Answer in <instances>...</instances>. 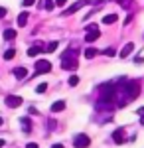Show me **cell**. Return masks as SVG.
<instances>
[{
  "label": "cell",
  "instance_id": "30",
  "mask_svg": "<svg viewBox=\"0 0 144 148\" xmlns=\"http://www.w3.org/2000/svg\"><path fill=\"white\" fill-rule=\"evenodd\" d=\"M2 146H4V140H2V138H0V148H2Z\"/></svg>",
  "mask_w": 144,
  "mask_h": 148
},
{
  "label": "cell",
  "instance_id": "1",
  "mask_svg": "<svg viewBox=\"0 0 144 148\" xmlns=\"http://www.w3.org/2000/svg\"><path fill=\"white\" fill-rule=\"evenodd\" d=\"M140 95V83L138 81H126V83H117V107H124L130 101H134Z\"/></svg>",
  "mask_w": 144,
  "mask_h": 148
},
{
  "label": "cell",
  "instance_id": "21",
  "mask_svg": "<svg viewBox=\"0 0 144 148\" xmlns=\"http://www.w3.org/2000/svg\"><path fill=\"white\" fill-rule=\"evenodd\" d=\"M119 4H121L122 8H130V4H132V0H119Z\"/></svg>",
  "mask_w": 144,
  "mask_h": 148
},
{
  "label": "cell",
  "instance_id": "5",
  "mask_svg": "<svg viewBox=\"0 0 144 148\" xmlns=\"http://www.w3.org/2000/svg\"><path fill=\"white\" fill-rule=\"evenodd\" d=\"M36 73H49L51 71V63L47 61V59H40V61H36Z\"/></svg>",
  "mask_w": 144,
  "mask_h": 148
},
{
  "label": "cell",
  "instance_id": "29",
  "mask_svg": "<svg viewBox=\"0 0 144 148\" xmlns=\"http://www.w3.org/2000/svg\"><path fill=\"white\" fill-rule=\"evenodd\" d=\"M140 125H144V114H142V116H140Z\"/></svg>",
  "mask_w": 144,
  "mask_h": 148
},
{
  "label": "cell",
  "instance_id": "26",
  "mask_svg": "<svg viewBox=\"0 0 144 148\" xmlns=\"http://www.w3.org/2000/svg\"><path fill=\"white\" fill-rule=\"evenodd\" d=\"M36 0H24V6H32Z\"/></svg>",
  "mask_w": 144,
  "mask_h": 148
},
{
  "label": "cell",
  "instance_id": "23",
  "mask_svg": "<svg viewBox=\"0 0 144 148\" xmlns=\"http://www.w3.org/2000/svg\"><path fill=\"white\" fill-rule=\"evenodd\" d=\"M103 53H105V56H109V57H112V56H115V49H112V47H107Z\"/></svg>",
  "mask_w": 144,
  "mask_h": 148
},
{
  "label": "cell",
  "instance_id": "2",
  "mask_svg": "<svg viewBox=\"0 0 144 148\" xmlns=\"http://www.w3.org/2000/svg\"><path fill=\"white\" fill-rule=\"evenodd\" d=\"M61 67L67 69V71H75L79 67L77 61V49H67L65 53L61 56Z\"/></svg>",
  "mask_w": 144,
  "mask_h": 148
},
{
  "label": "cell",
  "instance_id": "14",
  "mask_svg": "<svg viewBox=\"0 0 144 148\" xmlns=\"http://www.w3.org/2000/svg\"><path fill=\"white\" fill-rule=\"evenodd\" d=\"M40 51H44V47L38 44V46H32L30 49H28V56H30V57H36L38 53H40Z\"/></svg>",
  "mask_w": 144,
  "mask_h": 148
},
{
  "label": "cell",
  "instance_id": "25",
  "mask_svg": "<svg viewBox=\"0 0 144 148\" xmlns=\"http://www.w3.org/2000/svg\"><path fill=\"white\" fill-rule=\"evenodd\" d=\"M26 148H38V144H36V142H28V144H26Z\"/></svg>",
  "mask_w": 144,
  "mask_h": 148
},
{
  "label": "cell",
  "instance_id": "19",
  "mask_svg": "<svg viewBox=\"0 0 144 148\" xmlns=\"http://www.w3.org/2000/svg\"><path fill=\"white\" fill-rule=\"evenodd\" d=\"M14 56H16V49H6V51H4V59H6V61H10Z\"/></svg>",
  "mask_w": 144,
  "mask_h": 148
},
{
  "label": "cell",
  "instance_id": "18",
  "mask_svg": "<svg viewBox=\"0 0 144 148\" xmlns=\"http://www.w3.org/2000/svg\"><path fill=\"white\" fill-rule=\"evenodd\" d=\"M56 49H57V42H49L47 47H45V51H47V53H53Z\"/></svg>",
  "mask_w": 144,
  "mask_h": 148
},
{
  "label": "cell",
  "instance_id": "15",
  "mask_svg": "<svg viewBox=\"0 0 144 148\" xmlns=\"http://www.w3.org/2000/svg\"><path fill=\"white\" fill-rule=\"evenodd\" d=\"M40 8H44V10H53V0H40Z\"/></svg>",
  "mask_w": 144,
  "mask_h": 148
},
{
  "label": "cell",
  "instance_id": "3",
  "mask_svg": "<svg viewBox=\"0 0 144 148\" xmlns=\"http://www.w3.org/2000/svg\"><path fill=\"white\" fill-rule=\"evenodd\" d=\"M85 30H87V36H85V40H87L89 44H91V42H95V40H99L101 32H99V26H97V24H89Z\"/></svg>",
  "mask_w": 144,
  "mask_h": 148
},
{
  "label": "cell",
  "instance_id": "31",
  "mask_svg": "<svg viewBox=\"0 0 144 148\" xmlns=\"http://www.w3.org/2000/svg\"><path fill=\"white\" fill-rule=\"evenodd\" d=\"M0 125H2V119H0Z\"/></svg>",
  "mask_w": 144,
  "mask_h": 148
},
{
  "label": "cell",
  "instance_id": "10",
  "mask_svg": "<svg viewBox=\"0 0 144 148\" xmlns=\"http://www.w3.org/2000/svg\"><path fill=\"white\" fill-rule=\"evenodd\" d=\"M28 75V69L26 67H14V77L16 79H24Z\"/></svg>",
  "mask_w": 144,
  "mask_h": 148
},
{
  "label": "cell",
  "instance_id": "28",
  "mask_svg": "<svg viewBox=\"0 0 144 148\" xmlns=\"http://www.w3.org/2000/svg\"><path fill=\"white\" fill-rule=\"evenodd\" d=\"M51 148H63V144H53Z\"/></svg>",
  "mask_w": 144,
  "mask_h": 148
},
{
  "label": "cell",
  "instance_id": "13",
  "mask_svg": "<svg viewBox=\"0 0 144 148\" xmlns=\"http://www.w3.org/2000/svg\"><path fill=\"white\" fill-rule=\"evenodd\" d=\"M28 20H30V14H28V12H22V14L18 16V26H20V28H22V26H26V24H28Z\"/></svg>",
  "mask_w": 144,
  "mask_h": 148
},
{
  "label": "cell",
  "instance_id": "16",
  "mask_svg": "<svg viewBox=\"0 0 144 148\" xmlns=\"http://www.w3.org/2000/svg\"><path fill=\"white\" fill-rule=\"evenodd\" d=\"M97 51H99V49H95V47H87V49H85V57H87V59H93V57L97 56Z\"/></svg>",
  "mask_w": 144,
  "mask_h": 148
},
{
  "label": "cell",
  "instance_id": "20",
  "mask_svg": "<svg viewBox=\"0 0 144 148\" xmlns=\"http://www.w3.org/2000/svg\"><path fill=\"white\" fill-rule=\"evenodd\" d=\"M69 85H71V87L79 85V77H77V75H71V77H69Z\"/></svg>",
  "mask_w": 144,
  "mask_h": 148
},
{
  "label": "cell",
  "instance_id": "7",
  "mask_svg": "<svg viewBox=\"0 0 144 148\" xmlns=\"http://www.w3.org/2000/svg\"><path fill=\"white\" fill-rule=\"evenodd\" d=\"M112 140H115L117 144H122V142L126 140V136H124V130H122V128L115 130V132H112Z\"/></svg>",
  "mask_w": 144,
  "mask_h": 148
},
{
  "label": "cell",
  "instance_id": "22",
  "mask_svg": "<svg viewBox=\"0 0 144 148\" xmlns=\"http://www.w3.org/2000/svg\"><path fill=\"white\" fill-rule=\"evenodd\" d=\"M45 89H47V83H42V85H38V87H36V93H44Z\"/></svg>",
  "mask_w": 144,
  "mask_h": 148
},
{
  "label": "cell",
  "instance_id": "11",
  "mask_svg": "<svg viewBox=\"0 0 144 148\" xmlns=\"http://www.w3.org/2000/svg\"><path fill=\"white\" fill-rule=\"evenodd\" d=\"M117 20H119V16H117V14H107V16L103 18V24H107V26H111V24H115Z\"/></svg>",
  "mask_w": 144,
  "mask_h": 148
},
{
  "label": "cell",
  "instance_id": "24",
  "mask_svg": "<svg viewBox=\"0 0 144 148\" xmlns=\"http://www.w3.org/2000/svg\"><path fill=\"white\" fill-rule=\"evenodd\" d=\"M6 8H4V6H0V20H2V18H4V16H6Z\"/></svg>",
  "mask_w": 144,
  "mask_h": 148
},
{
  "label": "cell",
  "instance_id": "12",
  "mask_svg": "<svg viewBox=\"0 0 144 148\" xmlns=\"http://www.w3.org/2000/svg\"><path fill=\"white\" fill-rule=\"evenodd\" d=\"M65 109V101H56L51 105V113H59V111H63Z\"/></svg>",
  "mask_w": 144,
  "mask_h": 148
},
{
  "label": "cell",
  "instance_id": "17",
  "mask_svg": "<svg viewBox=\"0 0 144 148\" xmlns=\"http://www.w3.org/2000/svg\"><path fill=\"white\" fill-rule=\"evenodd\" d=\"M16 38V30H4V40H14Z\"/></svg>",
  "mask_w": 144,
  "mask_h": 148
},
{
  "label": "cell",
  "instance_id": "4",
  "mask_svg": "<svg viewBox=\"0 0 144 148\" xmlns=\"http://www.w3.org/2000/svg\"><path fill=\"white\" fill-rule=\"evenodd\" d=\"M89 144H91V138L87 136V134H75V138H73V146L75 148H87Z\"/></svg>",
  "mask_w": 144,
  "mask_h": 148
},
{
  "label": "cell",
  "instance_id": "8",
  "mask_svg": "<svg viewBox=\"0 0 144 148\" xmlns=\"http://www.w3.org/2000/svg\"><path fill=\"white\" fill-rule=\"evenodd\" d=\"M20 125H22L24 132H32V123H30V119H28V116H22V119H20Z\"/></svg>",
  "mask_w": 144,
  "mask_h": 148
},
{
  "label": "cell",
  "instance_id": "6",
  "mask_svg": "<svg viewBox=\"0 0 144 148\" xmlns=\"http://www.w3.org/2000/svg\"><path fill=\"white\" fill-rule=\"evenodd\" d=\"M20 105H22V97H18V95H8V97H6V107L16 109V107H20Z\"/></svg>",
  "mask_w": 144,
  "mask_h": 148
},
{
  "label": "cell",
  "instance_id": "9",
  "mask_svg": "<svg viewBox=\"0 0 144 148\" xmlns=\"http://www.w3.org/2000/svg\"><path fill=\"white\" fill-rule=\"evenodd\" d=\"M132 49H134V44H132V42H130V44H126V46L122 47V51H121V53H119V56H121L122 59H124V57H128V56H130V53H132Z\"/></svg>",
  "mask_w": 144,
  "mask_h": 148
},
{
  "label": "cell",
  "instance_id": "27",
  "mask_svg": "<svg viewBox=\"0 0 144 148\" xmlns=\"http://www.w3.org/2000/svg\"><path fill=\"white\" fill-rule=\"evenodd\" d=\"M65 2H67V0H56V4H59V6H63Z\"/></svg>",
  "mask_w": 144,
  "mask_h": 148
}]
</instances>
